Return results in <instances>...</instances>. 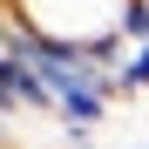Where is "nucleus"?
Returning a JSON list of instances; mask_svg holds the SVG:
<instances>
[{
    "mask_svg": "<svg viewBox=\"0 0 149 149\" xmlns=\"http://www.w3.org/2000/svg\"><path fill=\"white\" fill-rule=\"evenodd\" d=\"M7 7L27 20L41 41L54 47H81V54H102V61H122L129 47V7L136 0H7Z\"/></svg>",
    "mask_w": 149,
    "mask_h": 149,
    "instance_id": "nucleus-1",
    "label": "nucleus"
},
{
    "mask_svg": "<svg viewBox=\"0 0 149 149\" xmlns=\"http://www.w3.org/2000/svg\"><path fill=\"white\" fill-rule=\"evenodd\" d=\"M115 95L129 102V95H149V41H129L115 61Z\"/></svg>",
    "mask_w": 149,
    "mask_h": 149,
    "instance_id": "nucleus-2",
    "label": "nucleus"
}]
</instances>
